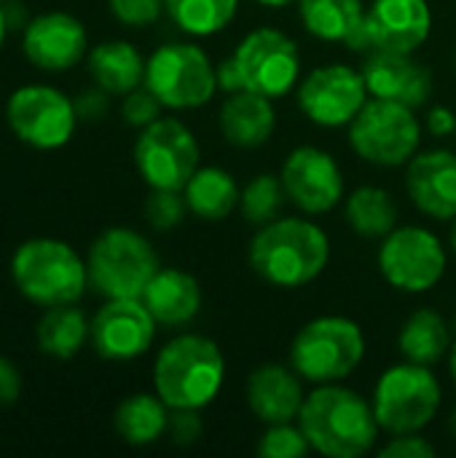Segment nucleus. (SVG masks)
I'll list each match as a JSON object with an SVG mask.
<instances>
[{
    "label": "nucleus",
    "instance_id": "nucleus-1",
    "mask_svg": "<svg viewBox=\"0 0 456 458\" xmlns=\"http://www.w3.org/2000/svg\"><path fill=\"white\" fill-rule=\"evenodd\" d=\"M247 260L266 284L298 290L328 268L331 239L317 223L301 217H277L255 231Z\"/></svg>",
    "mask_w": 456,
    "mask_h": 458
},
{
    "label": "nucleus",
    "instance_id": "nucleus-2",
    "mask_svg": "<svg viewBox=\"0 0 456 458\" xmlns=\"http://www.w3.org/2000/svg\"><path fill=\"white\" fill-rule=\"evenodd\" d=\"M298 427L312 451L328 458L366 456L374 451L382 432L374 405L339 384H320L312 394H306L298 413Z\"/></svg>",
    "mask_w": 456,
    "mask_h": 458
},
{
    "label": "nucleus",
    "instance_id": "nucleus-3",
    "mask_svg": "<svg viewBox=\"0 0 456 458\" xmlns=\"http://www.w3.org/2000/svg\"><path fill=\"white\" fill-rule=\"evenodd\" d=\"M226 360L215 341L204 335H177L172 338L153 362V389L175 408L202 411L223 389Z\"/></svg>",
    "mask_w": 456,
    "mask_h": 458
},
{
    "label": "nucleus",
    "instance_id": "nucleus-4",
    "mask_svg": "<svg viewBox=\"0 0 456 458\" xmlns=\"http://www.w3.org/2000/svg\"><path fill=\"white\" fill-rule=\"evenodd\" d=\"M11 276L19 293L43 309L75 303L89 284L81 255L67 242L48 236L19 244L11 258Z\"/></svg>",
    "mask_w": 456,
    "mask_h": 458
},
{
    "label": "nucleus",
    "instance_id": "nucleus-5",
    "mask_svg": "<svg viewBox=\"0 0 456 458\" xmlns=\"http://www.w3.org/2000/svg\"><path fill=\"white\" fill-rule=\"evenodd\" d=\"M366 357V335L347 317H317L306 322L290 344V368L309 384H339L349 378Z\"/></svg>",
    "mask_w": 456,
    "mask_h": 458
},
{
    "label": "nucleus",
    "instance_id": "nucleus-6",
    "mask_svg": "<svg viewBox=\"0 0 456 458\" xmlns=\"http://www.w3.org/2000/svg\"><path fill=\"white\" fill-rule=\"evenodd\" d=\"M89 284L108 301L142 298L159 271V258L148 239L132 228H108L89 250Z\"/></svg>",
    "mask_w": 456,
    "mask_h": 458
},
{
    "label": "nucleus",
    "instance_id": "nucleus-7",
    "mask_svg": "<svg viewBox=\"0 0 456 458\" xmlns=\"http://www.w3.org/2000/svg\"><path fill=\"white\" fill-rule=\"evenodd\" d=\"M374 413L384 432H422L441 408V384L427 365L400 362L382 373L374 389Z\"/></svg>",
    "mask_w": 456,
    "mask_h": 458
},
{
    "label": "nucleus",
    "instance_id": "nucleus-8",
    "mask_svg": "<svg viewBox=\"0 0 456 458\" xmlns=\"http://www.w3.org/2000/svg\"><path fill=\"white\" fill-rule=\"evenodd\" d=\"M422 126L411 107L371 97L349 123L352 150L374 166H403L417 156Z\"/></svg>",
    "mask_w": 456,
    "mask_h": 458
},
{
    "label": "nucleus",
    "instance_id": "nucleus-9",
    "mask_svg": "<svg viewBox=\"0 0 456 458\" xmlns=\"http://www.w3.org/2000/svg\"><path fill=\"white\" fill-rule=\"evenodd\" d=\"M164 107L194 110L207 105L218 91V75L210 56L194 43H167L145 62L142 81Z\"/></svg>",
    "mask_w": 456,
    "mask_h": 458
},
{
    "label": "nucleus",
    "instance_id": "nucleus-10",
    "mask_svg": "<svg viewBox=\"0 0 456 458\" xmlns=\"http://www.w3.org/2000/svg\"><path fill=\"white\" fill-rule=\"evenodd\" d=\"M199 142L177 118H156L134 142V164L151 188L183 191L199 169Z\"/></svg>",
    "mask_w": 456,
    "mask_h": 458
},
{
    "label": "nucleus",
    "instance_id": "nucleus-11",
    "mask_svg": "<svg viewBox=\"0 0 456 458\" xmlns=\"http://www.w3.org/2000/svg\"><path fill=\"white\" fill-rule=\"evenodd\" d=\"M5 121L24 145L38 150H56L70 142L78 113L75 102L59 89L46 83H27L8 97Z\"/></svg>",
    "mask_w": 456,
    "mask_h": 458
},
{
    "label": "nucleus",
    "instance_id": "nucleus-12",
    "mask_svg": "<svg viewBox=\"0 0 456 458\" xmlns=\"http://www.w3.org/2000/svg\"><path fill=\"white\" fill-rule=\"evenodd\" d=\"M446 250L441 239L419 225L395 228L382 239L379 271L400 293H427L446 274Z\"/></svg>",
    "mask_w": 456,
    "mask_h": 458
},
{
    "label": "nucleus",
    "instance_id": "nucleus-13",
    "mask_svg": "<svg viewBox=\"0 0 456 458\" xmlns=\"http://www.w3.org/2000/svg\"><path fill=\"white\" fill-rule=\"evenodd\" d=\"M245 89L280 99L290 94L301 78V54L290 35L277 27H258L234 48Z\"/></svg>",
    "mask_w": 456,
    "mask_h": 458
},
{
    "label": "nucleus",
    "instance_id": "nucleus-14",
    "mask_svg": "<svg viewBox=\"0 0 456 458\" xmlns=\"http://www.w3.org/2000/svg\"><path fill=\"white\" fill-rule=\"evenodd\" d=\"M366 102H368L366 78L349 64H323L298 83L301 113L312 123L325 129L349 126Z\"/></svg>",
    "mask_w": 456,
    "mask_h": 458
},
{
    "label": "nucleus",
    "instance_id": "nucleus-15",
    "mask_svg": "<svg viewBox=\"0 0 456 458\" xmlns=\"http://www.w3.org/2000/svg\"><path fill=\"white\" fill-rule=\"evenodd\" d=\"M156 325L142 298H113L89 322V341L102 360L129 362L151 349Z\"/></svg>",
    "mask_w": 456,
    "mask_h": 458
},
{
    "label": "nucleus",
    "instance_id": "nucleus-16",
    "mask_svg": "<svg viewBox=\"0 0 456 458\" xmlns=\"http://www.w3.org/2000/svg\"><path fill=\"white\" fill-rule=\"evenodd\" d=\"M288 201L304 215H325L344 199V174L328 150L314 145L296 148L282 166Z\"/></svg>",
    "mask_w": 456,
    "mask_h": 458
},
{
    "label": "nucleus",
    "instance_id": "nucleus-17",
    "mask_svg": "<svg viewBox=\"0 0 456 458\" xmlns=\"http://www.w3.org/2000/svg\"><path fill=\"white\" fill-rule=\"evenodd\" d=\"M360 72L371 97L400 102L411 110L422 107L433 94L430 70L406 51L374 48L371 54H366Z\"/></svg>",
    "mask_w": 456,
    "mask_h": 458
},
{
    "label": "nucleus",
    "instance_id": "nucleus-18",
    "mask_svg": "<svg viewBox=\"0 0 456 458\" xmlns=\"http://www.w3.org/2000/svg\"><path fill=\"white\" fill-rule=\"evenodd\" d=\"M22 48L30 64L48 72H62L83 59L89 48V38H86V27L75 16L65 11H48L35 16L24 27Z\"/></svg>",
    "mask_w": 456,
    "mask_h": 458
},
{
    "label": "nucleus",
    "instance_id": "nucleus-19",
    "mask_svg": "<svg viewBox=\"0 0 456 458\" xmlns=\"http://www.w3.org/2000/svg\"><path fill=\"white\" fill-rule=\"evenodd\" d=\"M406 191L417 209L435 220L456 217V153L427 150L409 161Z\"/></svg>",
    "mask_w": 456,
    "mask_h": 458
},
{
    "label": "nucleus",
    "instance_id": "nucleus-20",
    "mask_svg": "<svg viewBox=\"0 0 456 458\" xmlns=\"http://www.w3.org/2000/svg\"><path fill=\"white\" fill-rule=\"evenodd\" d=\"M366 24L376 48L411 54L427 43L433 11L427 0H374V5L366 11Z\"/></svg>",
    "mask_w": 456,
    "mask_h": 458
},
{
    "label": "nucleus",
    "instance_id": "nucleus-21",
    "mask_svg": "<svg viewBox=\"0 0 456 458\" xmlns=\"http://www.w3.org/2000/svg\"><path fill=\"white\" fill-rule=\"evenodd\" d=\"M301 376L285 365H261L247 378V405L253 416L263 424H290L298 421L304 405Z\"/></svg>",
    "mask_w": 456,
    "mask_h": 458
},
{
    "label": "nucleus",
    "instance_id": "nucleus-22",
    "mask_svg": "<svg viewBox=\"0 0 456 458\" xmlns=\"http://www.w3.org/2000/svg\"><path fill=\"white\" fill-rule=\"evenodd\" d=\"M218 123H220V131L228 145L253 150V148H261L269 142V137L274 134V126H277V115H274L269 97L242 89L223 99Z\"/></svg>",
    "mask_w": 456,
    "mask_h": 458
},
{
    "label": "nucleus",
    "instance_id": "nucleus-23",
    "mask_svg": "<svg viewBox=\"0 0 456 458\" xmlns=\"http://www.w3.org/2000/svg\"><path fill=\"white\" fill-rule=\"evenodd\" d=\"M142 303L159 325L180 327L188 325L202 309L199 282L180 268H159L142 293Z\"/></svg>",
    "mask_w": 456,
    "mask_h": 458
},
{
    "label": "nucleus",
    "instance_id": "nucleus-24",
    "mask_svg": "<svg viewBox=\"0 0 456 458\" xmlns=\"http://www.w3.org/2000/svg\"><path fill=\"white\" fill-rule=\"evenodd\" d=\"M89 72L108 94H129L145 81V59L126 40H105L89 51Z\"/></svg>",
    "mask_w": 456,
    "mask_h": 458
},
{
    "label": "nucleus",
    "instance_id": "nucleus-25",
    "mask_svg": "<svg viewBox=\"0 0 456 458\" xmlns=\"http://www.w3.org/2000/svg\"><path fill=\"white\" fill-rule=\"evenodd\" d=\"M188 212H194L202 220L218 223L226 220L239 207V185L237 180L220 169V166H204L196 169L188 185L183 188Z\"/></svg>",
    "mask_w": 456,
    "mask_h": 458
},
{
    "label": "nucleus",
    "instance_id": "nucleus-26",
    "mask_svg": "<svg viewBox=\"0 0 456 458\" xmlns=\"http://www.w3.org/2000/svg\"><path fill=\"white\" fill-rule=\"evenodd\" d=\"M398 346L403 360L417 365H435L452 352V333L435 309H417L400 327Z\"/></svg>",
    "mask_w": 456,
    "mask_h": 458
},
{
    "label": "nucleus",
    "instance_id": "nucleus-27",
    "mask_svg": "<svg viewBox=\"0 0 456 458\" xmlns=\"http://www.w3.org/2000/svg\"><path fill=\"white\" fill-rule=\"evenodd\" d=\"M167 421H169V405L159 394H145V392L126 397L113 416V427L118 437L137 448L164 437Z\"/></svg>",
    "mask_w": 456,
    "mask_h": 458
},
{
    "label": "nucleus",
    "instance_id": "nucleus-28",
    "mask_svg": "<svg viewBox=\"0 0 456 458\" xmlns=\"http://www.w3.org/2000/svg\"><path fill=\"white\" fill-rule=\"evenodd\" d=\"M38 346L51 360H73L83 344L89 341V322L86 317L73 306H51L38 322L35 330Z\"/></svg>",
    "mask_w": 456,
    "mask_h": 458
},
{
    "label": "nucleus",
    "instance_id": "nucleus-29",
    "mask_svg": "<svg viewBox=\"0 0 456 458\" xmlns=\"http://www.w3.org/2000/svg\"><path fill=\"white\" fill-rule=\"evenodd\" d=\"M298 16L309 35L328 43H347L366 19V8L363 0H298Z\"/></svg>",
    "mask_w": 456,
    "mask_h": 458
},
{
    "label": "nucleus",
    "instance_id": "nucleus-30",
    "mask_svg": "<svg viewBox=\"0 0 456 458\" xmlns=\"http://www.w3.org/2000/svg\"><path fill=\"white\" fill-rule=\"evenodd\" d=\"M347 223L363 239H384L398 228V204L384 188L363 185L347 199Z\"/></svg>",
    "mask_w": 456,
    "mask_h": 458
},
{
    "label": "nucleus",
    "instance_id": "nucleus-31",
    "mask_svg": "<svg viewBox=\"0 0 456 458\" xmlns=\"http://www.w3.org/2000/svg\"><path fill=\"white\" fill-rule=\"evenodd\" d=\"M239 0H164L169 19L194 38H207L226 30L237 16Z\"/></svg>",
    "mask_w": 456,
    "mask_h": 458
},
{
    "label": "nucleus",
    "instance_id": "nucleus-32",
    "mask_svg": "<svg viewBox=\"0 0 456 458\" xmlns=\"http://www.w3.org/2000/svg\"><path fill=\"white\" fill-rule=\"evenodd\" d=\"M285 199L288 196H285V188H282V177H277V174H255L242 188L239 209H242L247 223L261 228V225L280 217Z\"/></svg>",
    "mask_w": 456,
    "mask_h": 458
},
{
    "label": "nucleus",
    "instance_id": "nucleus-33",
    "mask_svg": "<svg viewBox=\"0 0 456 458\" xmlns=\"http://www.w3.org/2000/svg\"><path fill=\"white\" fill-rule=\"evenodd\" d=\"M312 451L306 435L301 427L290 424H269L258 443V456L261 458H301Z\"/></svg>",
    "mask_w": 456,
    "mask_h": 458
},
{
    "label": "nucleus",
    "instance_id": "nucleus-34",
    "mask_svg": "<svg viewBox=\"0 0 456 458\" xmlns=\"http://www.w3.org/2000/svg\"><path fill=\"white\" fill-rule=\"evenodd\" d=\"M188 212L185 196L180 191H167V188H151V196L145 199V220L156 231H172L183 223Z\"/></svg>",
    "mask_w": 456,
    "mask_h": 458
},
{
    "label": "nucleus",
    "instance_id": "nucleus-35",
    "mask_svg": "<svg viewBox=\"0 0 456 458\" xmlns=\"http://www.w3.org/2000/svg\"><path fill=\"white\" fill-rule=\"evenodd\" d=\"M161 102L159 97L142 83L137 89H132L129 94H124V105H121V115L129 126L145 129L148 123H153L156 118H161Z\"/></svg>",
    "mask_w": 456,
    "mask_h": 458
},
{
    "label": "nucleus",
    "instance_id": "nucleus-36",
    "mask_svg": "<svg viewBox=\"0 0 456 458\" xmlns=\"http://www.w3.org/2000/svg\"><path fill=\"white\" fill-rule=\"evenodd\" d=\"M108 5L110 13L126 27H148L164 11V0H108Z\"/></svg>",
    "mask_w": 456,
    "mask_h": 458
},
{
    "label": "nucleus",
    "instance_id": "nucleus-37",
    "mask_svg": "<svg viewBox=\"0 0 456 458\" xmlns=\"http://www.w3.org/2000/svg\"><path fill=\"white\" fill-rule=\"evenodd\" d=\"M204 432V424L199 419V411H188V408H175L169 411V421H167V437L180 445L188 448L194 445Z\"/></svg>",
    "mask_w": 456,
    "mask_h": 458
},
{
    "label": "nucleus",
    "instance_id": "nucleus-38",
    "mask_svg": "<svg viewBox=\"0 0 456 458\" xmlns=\"http://www.w3.org/2000/svg\"><path fill=\"white\" fill-rule=\"evenodd\" d=\"M435 456V445L427 443L419 432L411 435H395V440H390L382 448V458H433Z\"/></svg>",
    "mask_w": 456,
    "mask_h": 458
},
{
    "label": "nucleus",
    "instance_id": "nucleus-39",
    "mask_svg": "<svg viewBox=\"0 0 456 458\" xmlns=\"http://www.w3.org/2000/svg\"><path fill=\"white\" fill-rule=\"evenodd\" d=\"M73 102H75L78 121H97V118H102L105 110H108V91L99 89V86H94V89L81 91L78 99H73Z\"/></svg>",
    "mask_w": 456,
    "mask_h": 458
},
{
    "label": "nucleus",
    "instance_id": "nucleus-40",
    "mask_svg": "<svg viewBox=\"0 0 456 458\" xmlns=\"http://www.w3.org/2000/svg\"><path fill=\"white\" fill-rule=\"evenodd\" d=\"M22 394V376L13 362L0 357V408L13 405Z\"/></svg>",
    "mask_w": 456,
    "mask_h": 458
},
{
    "label": "nucleus",
    "instance_id": "nucleus-41",
    "mask_svg": "<svg viewBox=\"0 0 456 458\" xmlns=\"http://www.w3.org/2000/svg\"><path fill=\"white\" fill-rule=\"evenodd\" d=\"M215 75H218V89H223L226 94H234V91L245 89V81H242V72H239V64H237L234 54L215 67Z\"/></svg>",
    "mask_w": 456,
    "mask_h": 458
},
{
    "label": "nucleus",
    "instance_id": "nucleus-42",
    "mask_svg": "<svg viewBox=\"0 0 456 458\" xmlns=\"http://www.w3.org/2000/svg\"><path fill=\"white\" fill-rule=\"evenodd\" d=\"M427 129L435 134V137H449L456 131V115L443 107V105H435L427 115Z\"/></svg>",
    "mask_w": 456,
    "mask_h": 458
},
{
    "label": "nucleus",
    "instance_id": "nucleus-43",
    "mask_svg": "<svg viewBox=\"0 0 456 458\" xmlns=\"http://www.w3.org/2000/svg\"><path fill=\"white\" fill-rule=\"evenodd\" d=\"M5 32H8V19H5V8L0 5V48L5 43Z\"/></svg>",
    "mask_w": 456,
    "mask_h": 458
},
{
    "label": "nucleus",
    "instance_id": "nucleus-44",
    "mask_svg": "<svg viewBox=\"0 0 456 458\" xmlns=\"http://www.w3.org/2000/svg\"><path fill=\"white\" fill-rule=\"evenodd\" d=\"M261 5H269V8H280V5H288V3H293V0H258Z\"/></svg>",
    "mask_w": 456,
    "mask_h": 458
},
{
    "label": "nucleus",
    "instance_id": "nucleus-45",
    "mask_svg": "<svg viewBox=\"0 0 456 458\" xmlns=\"http://www.w3.org/2000/svg\"><path fill=\"white\" fill-rule=\"evenodd\" d=\"M449 354H452V360H449V365H452V378H454V384H456V344Z\"/></svg>",
    "mask_w": 456,
    "mask_h": 458
},
{
    "label": "nucleus",
    "instance_id": "nucleus-46",
    "mask_svg": "<svg viewBox=\"0 0 456 458\" xmlns=\"http://www.w3.org/2000/svg\"><path fill=\"white\" fill-rule=\"evenodd\" d=\"M449 242H452V250H454V255H456V217H454V225H452V233H449Z\"/></svg>",
    "mask_w": 456,
    "mask_h": 458
},
{
    "label": "nucleus",
    "instance_id": "nucleus-47",
    "mask_svg": "<svg viewBox=\"0 0 456 458\" xmlns=\"http://www.w3.org/2000/svg\"><path fill=\"white\" fill-rule=\"evenodd\" d=\"M449 429H452V435L456 437V408H454V413H452V419H449Z\"/></svg>",
    "mask_w": 456,
    "mask_h": 458
},
{
    "label": "nucleus",
    "instance_id": "nucleus-48",
    "mask_svg": "<svg viewBox=\"0 0 456 458\" xmlns=\"http://www.w3.org/2000/svg\"><path fill=\"white\" fill-rule=\"evenodd\" d=\"M0 3H3V0H0Z\"/></svg>",
    "mask_w": 456,
    "mask_h": 458
}]
</instances>
